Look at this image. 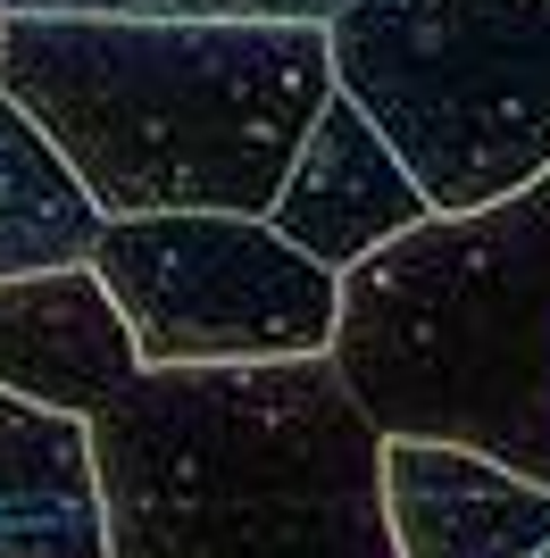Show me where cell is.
<instances>
[{
    "mask_svg": "<svg viewBox=\"0 0 550 558\" xmlns=\"http://www.w3.org/2000/svg\"><path fill=\"white\" fill-rule=\"evenodd\" d=\"M0 93L43 117L109 217H267L334 84V25L0 17Z\"/></svg>",
    "mask_w": 550,
    "mask_h": 558,
    "instance_id": "6da1fadb",
    "label": "cell"
},
{
    "mask_svg": "<svg viewBox=\"0 0 550 558\" xmlns=\"http://www.w3.org/2000/svg\"><path fill=\"white\" fill-rule=\"evenodd\" d=\"M267 217L292 233L309 258H325L334 276H350V267H367L384 242L426 226L434 201H426V184L409 175V159L392 150L384 125L350 93H334L318 109V125H309V142H300V159H292V175H284Z\"/></svg>",
    "mask_w": 550,
    "mask_h": 558,
    "instance_id": "8992f818",
    "label": "cell"
},
{
    "mask_svg": "<svg viewBox=\"0 0 550 558\" xmlns=\"http://www.w3.org/2000/svg\"><path fill=\"white\" fill-rule=\"evenodd\" d=\"M0 558H109L92 417L34 409L0 384Z\"/></svg>",
    "mask_w": 550,
    "mask_h": 558,
    "instance_id": "9c48e42d",
    "label": "cell"
},
{
    "mask_svg": "<svg viewBox=\"0 0 550 558\" xmlns=\"http://www.w3.org/2000/svg\"><path fill=\"white\" fill-rule=\"evenodd\" d=\"M384 450L334 350L142 367L92 417L109 558H400Z\"/></svg>",
    "mask_w": 550,
    "mask_h": 558,
    "instance_id": "7a4b0ae2",
    "label": "cell"
},
{
    "mask_svg": "<svg viewBox=\"0 0 550 558\" xmlns=\"http://www.w3.org/2000/svg\"><path fill=\"white\" fill-rule=\"evenodd\" d=\"M34 17H292V25H334L350 0H9Z\"/></svg>",
    "mask_w": 550,
    "mask_h": 558,
    "instance_id": "8fae6325",
    "label": "cell"
},
{
    "mask_svg": "<svg viewBox=\"0 0 550 558\" xmlns=\"http://www.w3.org/2000/svg\"><path fill=\"white\" fill-rule=\"evenodd\" d=\"M384 500L400 558H542L550 484L467 442H392Z\"/></svg>",
    "mask_w": 550,
    "mask_h": 558,
    "instance_id": "ba28073f",
    "label": "cell"
},
{
    "mask_svg": "<svg viewBox=\"0 0 550 558\" xmlns=\"http://www.w3.org/2000/svg\"><path fill=\"white\" fill-rule=\"evenodd\" d=\"M134 375L142 342L100 267H50V276L0 283V384L17 400L100 417Z\"/></svg>",
    "mask_w": 550,
    "mask_h": 558,
    "instance_id": "52a82bcc",
    "label": "cell"
},
{
    "mask_svg": "<svg viewBox=\"0 0 550 558\" xmlns=\"http://www.w3.org/2000/svg\"><path fill=\"white\" fill-rule=\"evenodd\" d=\"M0 17H9V0H0Z\"/></svg>",
    "mask_w": 550,
    "mask_h": 558,
    "instance_id": "7c38bea8",
    "label": "cell"
},
{
    "mask_svg": "<svg viewBox=\"0 0 550 558\" xmlns=\"http://www.w3.org/2000/svg\"><path fill=\"white\" fill-rule=\"evenodd\" d=\"M542 558H550V550H542Z\"/></svg>",
    "mask_w": 550,
    "mask_h": 558,
    "instance_id": "4fadbf2b",
    "label": "cell"
},
{
    "mask_svg": "<svg viewBox=\"0 0 550 558\" xmlns=\"http://www.w3.org/2000/svg\"><path fill=\"white\" fill-rule=\"evenodd\" d=\"M334 84L392 134L442 217L550 175V0H350Z\"/></svg>",
    "mask_w": 550,
    "mask_h": 558,
    "instance_id": "277c9868",
    "label": "cell"
},
{
    "mask_svg": "<svg viewBox=\"0 0 550 558\" xmlns=\"http://www.w3.org/2000/svg\"><path fill=\"white\" fill-rule=\"evenodd\" d=\"M334 367L392 442H467L550 484V175L350 267Z\"/></svg>",
    "mask_w": 550,
    "mask_h": 558,
    "instance_id": "3957f363",
    "label": "cell"
},
{
    "mask_svg": "<svg viewBox=\"0 0 550 558\" xmlns=\"http://www.w3.org/2000/svg\"><path fill=\"white\" fill-rule=\"evenodd\" d=\"M92 267L109 276L142 367H267L318 359L343 333V276L251 209L109 217Z\"/></svg>",
    "mask_w": 550,
    "mask_h": 558,
    "instance_id": "5b68a950",
    "label": "cell"
},
{
    "mask_svg": "<svg viewBox=\"0 0 550 558\" xmlns=\"http://www.w3.org/2000/svg\"><path fill=\"white\" fill-rule=\"evenodd\" d=\"M109 209L68 167V150L43 134V117L0 93V283L50 276V267H92Z\"/></svg>",
    "mask_w": 550,
    "mask_h": 558,
    "instance_id": "30bf717a",
    "label": "cell"
}]
</instances>
